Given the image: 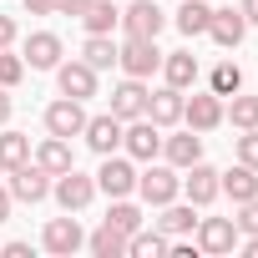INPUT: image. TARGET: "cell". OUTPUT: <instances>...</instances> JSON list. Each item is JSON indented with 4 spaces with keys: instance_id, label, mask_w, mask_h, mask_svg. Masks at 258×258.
Returning a JSON list of instances; mask_svg holds the SVG:
<instances>
[{
    "instance_id": "cell-1",
    "label": "cell",
    "mask_w": 258,
    "mask_h": 258,
    "mask_svg": "<svg viewBox=\"0 0 258 258\" xmlns=\"http://www.w3.org/2000/svg\"><path fill=\"white\" fill-rule=\"evenodd\" d=\"M121 152L132 157V162H157L162 157V126L152 116H132L121 126Z\"/></svg>"
},
{
    "instance_id": "cell-2",
    "label": "cell",
    "mask_w": 258,
    "mask_h": 258,
    "mask_svg": "<svg viewBox=\"0 0 258 258\" xmlns=\"http://www.w3.org/2000/svg\"><path fill=\"white\" fill-rule=\"evenodd\" d=\"M116 66H121L126 76L147 81L152 71H162V51H157V41H142V36H126V41L116 46Z\"/></svg>"
},
{
    "instance_id": "cell-3",
    "label": "cell",
    "mask_w": 258,
    "mask_h": 258,
    "mask_svg": "<svg viewBox=\"0 0 258 258\" xmlns=\"http://www.w3.org/2000/svg\"><path fill=\"white\" fill-rule=\"evenodd\" d=\"M137 192H142V203H147V208H162V203H172V198L182 192V177H177V167L152 162L147 172H137Z\"/></svg>"
},
{
    "instance_id": "cell-4",
    "label": "cell",
    "mask_w": 258,
    "mask_h": 258,
    "mask_svg": "<svg viewBox=\"0 0 258 258\" xmlns=\"http://www.w3.org/2000/svg\"><path fill=\"white\" fill-rule=\"evenodd\" d=\"M238 223L233 218H198V228H192V243H198V253H213V258H223V253H233L238 248Z\"/></svg>"
},
{
    "instance_id": "cell-5",
    "label": "cell",
    "mask_w": 258,
    "mask_h": 258,
    "mask_svg": "<svg viewBox=\"0 0 258 258\" xmlns=\"http://www.w3.org/2000/svg\"><path fill=\"white\" fill-rule=\"evenodd\" d=\"M11 198L16 203H46L51 198V172L31 157V162H21V167H11Z\"/></svg>"
},
{
    "instance_id": "cell-6",
    "label": "cell",
    "mask_w": 258,
    "mask_h": 258,
    "mask_svg": "<svg viewBox=\"0 0 258 258\" xmlns=\"http://www.w3.org/2000/svg\"><path fill=\"white\" fill-rule=\"evenodd\" d=\"M51 198L66 208V213H81L91 198H96V177H86V172H76V167H66L61 177H51Z\"/></svg>"
},
{
    "instance_id": "cell-7",
    "label": "cell",
    "mask_w": 258,
    "mask_h": 258,
    "mask_svg": "<svg viewBox=\"0 0 258 258\" xmlns=\"http://www.w3.org/2000/svg\"><path fill=\"white\" fill-rule=\"evenodd\" d=\"M96 192H106V198H132L137 192V167H132V157H101V172H96Z\"/></svg>"
},
{
    "instance_id": "cell-8",
    "label": "cell",
    "mask_w": 258,
    "mask_h": 258,
    "mask_svg": "<svg viewBox=\"0 0 258 258\" xmlns=\"http://www.w3.org/2000/svg\"><path fill=\"white\" fill-rule=\"evenodd\" d=\"M162 26H167V16H162L157 0H132V6L121 11V31H126V36L157 41V36H162Z\"/></svg>"
},
{
    "instance_id": "cell-9",
    "label": "cell",
    "mask_w": 258,
    "mask_h": 258,
    "mask_svg": "<svg viewBox=\"0 0 258 258\" xmlns=\"http://www.w3.org/2000/svg\"><path fill=\"white\" fill-rule=\"evenodd\" d=\"M41 248H46V253H56V258H71V253H81V248H86V233H81V223L66 213V218H51V223H46Z\"/></svg>"
},
{
    "instance_id": "cell-10",
    "label": "cell",
    "mask_w": 258,
    "mask_h": 258,
    "mask_svg": "<svg viewBox=\"0 0 258 258\" xmlns=\"http://www.w3.org/2000/svg\"><path fill=\"white\" fill-rule=\"evenodd\" d=\"M182 121L192 126V132H213V126H223V96H218V91H192V96H182Z\"/></svg>"
},
{
    "instance_id": "cell-11",
    "label": "cell",
    "mask_w": 258,
    "mask_h": 258,
    "mask_svg": "<svg viewBox=\"0 0 258 258\" xmlns=\"http://www.w3.org/2000/svg\"><path fill=\"white\" fill-rule=\"evenodd\" d=\"M61 56H66V46H61V36H56V31H31V36H26L21 61H26L31 71H56V66H61Z\"/></svg>"
},
{
    "instance_id": "cell-12",
    "label": "cell",
    "mask_w": 258,
    "mask_h": 258,
    "mask_svg": "<svg viewBox=\"0 0 258 258\" xmlns=\"http://www.w3.org/2000/svg\"><path fill=\"white\" fill-rule=\"evenodd\" d=\"M81 126H86V106L76 101V96H61V101H51L46 106V132L51 137H81Z\"/></svg>"
},
{
    "instance_id": "cell-13",
    "label": "cell",
    "mask_w": 258,
    "mask_h": 258,
    "mask_svg": "<svg viewBox=\"0 0 258 258\" xmlns=\"http://www.w3.org/2000/svg\"><path fill=\"white\" fill-rule=\"evenodd\" d=\"M121 126H126V121H116L111 111H106V116H86L81 137H86V147H91L96 157H111V152H121Z\"/></svg>"
},
{
    "instance_id": "cell-14",
    "label": "cell",
    "mask_w": 258,
    "mask_h": 258,
    "mask_svg": "<svg viewBox=\"0 0 258 258\" xmlns=\"http://www.w3.org/2000/svg\"><path fill=\"white\" fill-rule=\"evenodd\" d=\"M56 86H61V96L86 101V96H96V71H91L86 61H61V66H56Z\"/></svg>"
},
{
    "instance_id": "cell-15",
    "label": "cell",
    "mask_w": 258,
    "mask_h": 258,
    "mask_svg": "<svg viewBox=\"0 0 258 258\" xmlns=\"http://www.w3.org/2000/svg\"><path fill=\"white\" fill-rule=\"evenodd\" d=\"M187 177H182V192H187V203L192 208H208L213 198H218V167H208L203 157L192 162V167H182Z\"/></svg>"
},
{
    "instance_id": "cell-16",
    "label": "cell",
    "mask_w": 258,
    "mask_h": 258,
    "mask_svg": "<svg viewBox=\"0 0 258 258\" xmlns=\"http://www.w3.org/2000/svg\"><path fill=\"white\" fill-rule=\"evenodd\" d=\"M142 111H147V81L126 76L121 86H111V116H116V121H132V116H142Z\"/></svg>"
},
{
    "instance_id": "cell-17",
    "label": "cell",
    "mask_w": 258,
    "mask_h": 258,
    "mask_svg": "<svg viewBox=\"0 0 258 258\" xmlns=\"http://www.w3.org/2000/svg\"><path fill=\"white\" fill-rule=\"evenodd\" d=\"M162 157H167V167H192L198 157H203V132H192V126H187V132H177V137H162Z\"/></svg>"
},
{
    "instance_id": "cell-18",
    "label": "cell",
    "mask_w": 258,
    "mask_h": 258,
    "mask_svg": "<svg viewBox=\"0 0 258 258\" xmlns=\"http://www.w3.org/2000/svg\"><path fill=\"white\" fill-rule=\"evenodd\" d=\"M208 36L223 46V51H233V46H243V36H248V21H243V11H213V21H208Z\"/></svg>"
},
{
    "instance_id": "cell-19",
    "label": "cell",
    "mask_w": 258,
    "mask_h": 258,
    "mask_svg": "<svg viewBox=\"0 0 258 258\" xmlns=\"http://www.w3.org/2000/svg\"><path fill=\"white\" fill-rule=\"evenodd\" d=\"M182 96H187V91H177V86L147 91V111H142V116H152L157 126H177V121H182Z\"/></svg>"
},
{
    "instance_id": "cell-20",
    "label": "cell",
    "mask_w": 258,
    "mask_h": 258,
    "mask_svg": "<svg viewBox=\"0 0 258 258\" xmlns=\"http://www.w3.org/2000/svg\"><path fill=\"white\" fill-rule=\"evenodd\" d=\"M152 228H162L167 238H187L192 228H198V208L192 203H162V218H152Z\"/></svg>"
},
{
    "instance_id": "cell-21",
    "label": "cell",
    "mask_w": 258,
    "mask_h": 258,
    "mask_svg": "<svg viewBox=\"0 0 258 258\" xmlns=\"http://www.w3.org/2000/svg\"><path fill=\"white\" fill-rule=\"evenodd\" d=\"M218 192H228L233 203H248V198H258V167L238 162V167L218 172Z\"/></svg>"
},
{
    "instance_id": "cell-22",
    "label": "cell",
    "mask_w": 258,
    "mask_h": 258,
    "mask_svg": "<svg viewBox=\"0 0 258 258\" xmlns=\"http://www.w3.org/2000/svg\"><path fill=\"white\" fill-rule=\"evenodd\" d=\"M208 21H213V6L208 0H182L177 6V16H172V26L192 41V36H208Z\"/></svg>"
},
{
    "instance_id": "cell-23",
    "label": "cell",
    "mask_w": 258,
    "mask_h": 258,
    "mask_svg": "<svg viewBox=\"0 0 258 258\" xmlns=\"http://www.w3.org/2000/svg\"><path fill=\"white\" fill-rule=\"evenodd\" d=\"M162 76H167V86L187 91V86L198 81V56H192V51H167V56H162Z\"/></svg>"
},
{
    "instance_id": "cell-24",
    "label": "cell",
    "mask_w": 258,
    "mask_h": 258,
    "mask_svg": "<svg viewBox=\"0 0 258 258\" xmlns=\"http://www.w3.org/2000/svg\"><path fill=\"white\" fill-rule=\"evenodd\" d=\"M36 162H41L51 177H61L66 167H76V157H71V142H66V137H51V132H46V142L36 147Z\"/></svg>"
},
{
    "instance_id": "cell-25",
    "label": "cell",
    "mask_w": 258,
    "mask_h": 258,
    "mask_svg": "<svg viewBox=\"0 0 258 258\" xmlns=\"http://www.w3.org/2000/svg\"><path fill=\"white\" fill-rule=\"evenodd\" d=\"M81 26H86V36H111L121 26V11L111 6V0H91V6L81 11Z\"/></svg>"
},
{
    "instance_id": "cell-26",
    "label": "cell",
    "mask_w": 258,
    "mask_h": 258,
    "mask_svg": "<svg viewBox=\"0 0 258 258\" xmlns=\"http://www.w3.org/2000/svg\"><path fill=\"white\" fill-rule=\"evenodd\" d=\"M167 243H172V238H167L162 228H137L132 238H126V253H132V258H162Z\"/></svg>"
},
{
    "instance_id": "cell-27",
    "label": "cell",
    "mask_w": 258,
    "mask_h": 258,
    "mask_svg": "<svg viewBox=\"0 0 258 258\" xmlns=\"http://www.w3.org/2000/svg\"><path fill=\"white\" fill-rule=\"evenodd\" d=\"M223 121H233L238 132H253V126H258V96L233 91V96H228V106H223Z\"/></svg>"
},
{
    "instance_id": "cell-28",
    "label": "cell",
    "mask_w": 258,
    "mask_h": 258,
    "mask_svg": "<svg viewBox=\"0 0 258 258\" xmlns=\"http://www.w3.org/2000/svg\"><path fill=\"white\" fill-rule=\"evenodd\" d=\"M81 61H86L91 71H111V66H116V41H111V36H86Z\"/></svg>"
},
{
    "instance_id": "cell-29",
    "label": "cell",
    "mask_w": 258,
    "mask_h": 258,
    "mask_svg": "<svg viewBox=\"0 0 258 258\" xmlns=\"http://www.w3.org/2000/svg\"><path fill=\"white\" fill-rule=\"evenodd\" d=\"M86 248H91L96 258H126V233H116L111 223H101V228L86 238Z\"/></svg>"
},
{
    "instance_id": "cell-30",
    "label": "cell",
    "mask_w": 258,
    "mask_h": 258,
    "mask_svg": "<svg viewBox=\"0 0 258 258\" xmlns=\"http://www.w3.org/2000/svg\"><path fill=\"white\" fill-rule=\"evenodd\" d=\"M21 162H31V137L26 132H0V172H11Z\"/></svg>"
},
{
    "instance_id": "cell-31",
    "label": "cell",
    "mask_w": 258,
    "mask_h": 258,
    "mask_svg": "<svg viewBox=\"0 0 258 258\" xmlns=\"http://www.w3.org/2000/svg\"><path fill=\"white\" fill-rule=\"evenodd\" d=\"M106 223L116 228V233H126V238H132L147 218H142V208L137 203H126V198H111V208H106Z\"/></svg>"
},
{
    "instance_id": "cell-32",
    "label": "cell",
    "mask_w": 258,
    "mask_h": 258,
    "mask_svg": "<svg viewBox=\"0 0 258 258\" xmlns=\"http://www.w3.org/2000/svg\"><path fill=\"white\" fill-rule=\"evenodd\" d=\"M208 91H218L223 101H228L233 91H243V66H238V61H218L213 76H208Z\"/></svg>"
},
{
    "instance_id": "cell-33",
    "label": "cell",
    "mask_w": 258,
    "mask_h": 258,
    "mask_svg": "<svg viewBox=\"0 0 258 258\" xmlns=\"http://www.w3.org/2000/svg\"><path fill=\"white\" fill-rule=\"evenodd\" d=\"M21 76H26V61L11 56V46H6V51H0V86L11 91V86H21Z\"/></svg>"
},
{
    "instance_id": "cell-34",
    "label": "cell",
    "mask_w": 258,
    "mask_h": 258,
    "mask_svg": "<svg viewBox=\"0 0 258 258\" xmlns=\"http://www.w3.org/2000/svg\"><path fill=\"white\" fill-rule=\"evenodd\" d=\"M233 223H238V233H243V238H248V233H258V198L238 203V218H233Z\"/></svg>"
},
{
    "instance_id": "cell-35",
    "label": "cell",
    "mask_w": 258,
    "mask_h": 258,
    "mask_svg": "<svg viewBox=\"0 0 258 258\" xmlns=\"http://www.w3.org/2000/svg\"><path fill=\"white\" fill-rule=\"evenodd\" d=\"M238 162L258 167V126H253V132H243V137H238Z\"/></svg>"
},
{
    "instance_id": "cell-36",
    "label": "cell",
    "mask_w": 258,
    "mask_h": 258,
    "mask_svg": "<svg viewBox=\"0 0 258 258\" xmlns=\"http://www.w3.org/2000/svg\"><path fill=\"white\" fill-rule=\"evenodd\" d=\"M86 6H91V0H56V16H76V21H81Z\"/></svg>"
},
{
    "instance_id": "cell-37",
    "label": "cell",
    "mask_w": 258,
    "mask_h": 258,
    "mask_svg": "<svg viewBox=\"0 0 258 258\" xmlns=\"http://www.w3.org/2000/svg\"><path fill=\"white\" fill-rule=\"evenodd\" d=\"M31 16H56V0H21Z\"/></svg>"
},
{
    "instance_id": "cell-38",
    "label": "cell",
    "mask_w": 258,
    "mask_h": 258,
    "mask_svg": "<svg viewBox=\"0 0 258 258\" xmlns=\"http://www.w3.org/2000/svg\"><path fill=\"white\" fill-rule=\"evenodd\" d=\"M6 46H16V21L0 16V51H6Z\"/></svg>"
},
{
    "instance_id": "cell-39",
    "label": "cell",
    "mask_w": 258,
    "mask_h": 258,
    "mask_svg": "<svg viewBox=\"0 0 258 258\" xmlns=\"http://www.w3.org/2000/svg\"><path fill=\"white\" fill-rule=\"evenodd\" d=\"M0 253L6 258H31V243H0Z\"/></svg>"
},
{
    "instance_id": "cell-40",
    "label": "cell",
    "mask_w": 258,
    "mask_h": 258,
    "mask_svg": "<svg viewBox=\"0 0 258 258\" xmlns=\"http://www.w3.org/2000/svg\"><path fill=\"white\" fill-rule=\"evenodd\" d=\"M238 11H243L248 26H258V0H238Z\"/></svg>"
},
{
    "instance_id": "cell-41",
    "label": "cell",
    "mask_w": 258,
    "mask_h": 258,
    "mask_svg": "<svg viewBox=\"0 0 258 258\" xmlns=\"http://www.w3.org/2000/svg\"><path fill=\"white\" fill-rule=\"evenodd\" d=\"M6 121H11V91L0 86V126H6Z\"/></svg>"
},
{
    "instance_id": "cell-42",
    "label": "cell",
    "mask_w": 258,
    "mask_h": 258,
    "mask_svg": "<svg viewBox=\"0 0 258 258\" xmlns=\"http://www.w3.org/2000/svg\"><path fill=\"white\" fill-rule=\"evenodd\" d=\"M11 203H16V198H11V187H0V223L11 218Z\"/></svg>"
}]
</instances>
